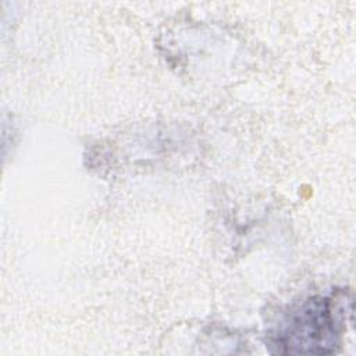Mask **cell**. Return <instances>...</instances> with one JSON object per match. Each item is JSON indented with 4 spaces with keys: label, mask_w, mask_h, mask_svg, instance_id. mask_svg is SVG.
Instances as JSON below:
<instances>
[{
    "label": "cell",
    "mask_w": 356,
    "mask_h": 356,
    "mask_svg": "<svg viewBox=\"0 0 356 356\" xmlns=\"http://www.w3.org/2000/svg\"><path fill=\"white\" fill-rule=\"evenodd\" d=\"M339 320L332 300L312 296L284 313L270 335L275 353H332L339 343Z\"/></svg>",
    "instance_id": "6da1fadb"
}]
</instances>
